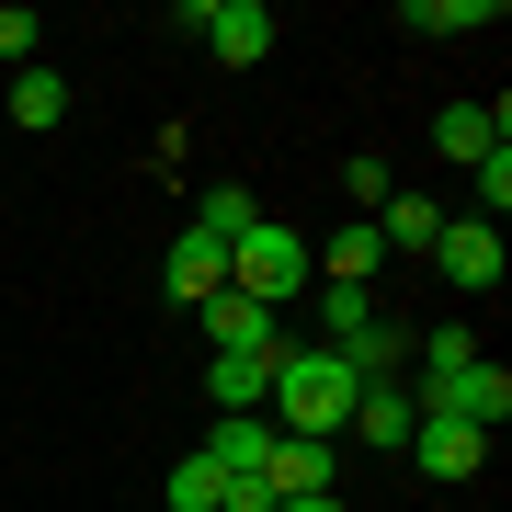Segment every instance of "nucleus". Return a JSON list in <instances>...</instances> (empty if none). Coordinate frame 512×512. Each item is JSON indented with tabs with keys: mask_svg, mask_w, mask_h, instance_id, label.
<instances>
[{
	"mask_svg": "<svg viewBox=\"0 0 512 512\" xmlns=\"http://www.w3.org/2000/svg\"><path fill=\"white\" fill-rule=\"evenodd\" d=\"M501 137H512V126H501V103H444V114H433V148H444V160H467V171L490 160Z\"/></svg>",
	"mask_w": 512,
	"mask_h": 512,
	"instance_id": "nucleus-15",
	"label": "nucleus"
},
{
	"mask_svg": "<svg viewBox=\"0 0 512 512\" xmlns=\"http://www.w3.org/2000/svg\"><path fill=\"white\" fill-rule=\"evenodd\" d=\"M274 365H285V353H205V399H217V421L274 399Z\"/></svg>",
	"mask_w": 512,
	"mask_h": 512,
	"instance_id": "nucleus-12",
	"label": "nucleus"
},
{
	"mask_svg": "<svg viewBox=\"0 0 512 512\" xmlns=\"http://www.w3.org/2000/svg\"><path fill=\"white\" fill-rule=\"evenodd\" d=\"M194 228H205V239H239V228H262V205H251V183H205V205H194Z\"/></svg>",
	"mask_w": 512,
	"mask_h": 512,
	"instance_id": "nucleus-18",
	"label": "nucleus"
},
{
	"mask_svg": "<svg viewBox=\"0 0 512 512\" xmlns=\"http://www.w3.org/2000/svg\"><path fill=\"white\" fill-rule=\"evenodd\" d=\"M490 0H399V35H490Z\"/></svg>",
	"mask_w": 512,
	"mask_h": 512,
	"instance_id": "nucleus-16",
	"label": "nucleus"
},
{
	"mask_svg": "<svg viewBox=\"0 0 512 512\" xmlns=\"http://www.w3.org/2000/svg\"><path fill=\"white\" fill-rule=\"evenodd\" d=\"M512 205V148H490V160H478V217H501Z\"/></svg>",
	"mask_w": 512,
	"mask_h": 512,
	"instance_id": "nucleus-23",
	"label": "nucleus"
},
{
	"mask_svg": "<svg viewBox=\"0 0 512 512\" xmlns=\"http://www.w3.org/2000/svg\"><path fill=\"white\" fill-rule=\"evenodd\" d=\"M228 296H251V308H296V296H308V239L296 228H239L228 239Z\"/></svg>",
	"mask_w": 512,
	"mask_h": 512,
	"instance_id": "nucleus-2",
	"label": "nucleus"
},
{
	"mask_svg": "<svg viewBox=\"0 0 512 512\" xmlns=\"http://www.w3.org/2000/svg\"><path fill=\"white\" fill-rule=\"evenodd\" d=\"M171 512H228V478L217 467H205V456H183V467H171V490H160Z\"/></svg>",
	"mask_w": 512,
	"mask_h": 512,
	"instance_id": "nucleus-20",
	"label": "nucleus"
},
{
	"mask_svg": "<svg viewBox=\"0 0 512 512\" xmlns=\"http://www.w3.org/2000/svg\"><path fill=\"white\" fill-rule=\"evenodd\" d=\"M376 262H387V251H376V228L353 217V228H330V251H319V285H376Z\"/></svg>",
	"mask_w": 512,
	"mask_h": 512,
	"instance_id": "nucleus-17",
	"label": "nucleus"
},
{
	"mask_svg": "<svg viewBox=\"0 0 512 512\" xmlns=\"http://www.w3.org/2000/svg\"><path fill=\"white\" fill-rule=\"evenodd\" d=\"M262 490H274V501L342 490V444H319V433H274V456H262Z\"/></svg>",
	"mask_w": 512,
	"mask_h": 512,
	"instance_id": "nucleus-7",
	"label": "nucleus"
},
{
	"mask_svg": "<svg viewBox=\"0 0 512 512\" xmlns=\"http://www.w3.org/2000/svg\"><path fill=\"white\" fill-rule=\"evenodd\" d=\"M0 80H12V69H0Z\"/></svg>",
	"mask_w": 512,
	"mask_h": 512,
	"instance_id": "nucleus-25",
	"label": "nucleus"
},
{
	"mask_svg": "<svg viewBox=\"0 0 512 512\" xmlns=\"http://www.w3.org/2000/svg\"><path fill=\"white\" fill-rule=\"evenodd\" d=\"M433 274L456 285V296H490V285H501V228H490V217H444Z\"/></svg>",
	"mask_w": 512,
	"mask_h": 512,
	"instance_id": "nucleus-5",
	"label": "nucleus"
},
{
	"mask_svg": "<svg viewBox=\"0 0 512 512\" xmlns=\"http://www.w3.org/2000/svg\"><path fill=\"white\" fill-rule=\"evenodd\" d=\"M160 285H171V308H205V296H228V239L183 228V239H171V262H160Z\"/></svg>",
	"mask_w": 512,
	"mask_h": 512,
	"instance_id": "nucleus-10",
	"label": "nucleus"
},
{
	"mask_svg": "<svg viewBox=\"0 0 512 512\" xmlns=\"http://www.w3.org/2000/svg\"><path fill=\"white\" fill-rule=\"evenodd\" d=\"M456 365H478V330L467 319H433V330H421V376H456ZM410 376V387H421Z\"/></svg>",
	"mask_w": 512,
	"mask_h": 512,
	"instance_id": "nucleus-19",
	"label": "nucleus"
},
{
	"mask_svg": "<svg viewBox=\"0 0 512 512\" xmlns=\"http://www.w3.org/2000/svg\"><path fill=\"white\" fill-rule=\"evenodd\" d=\"M35 35H46V23L12 0V12H0V69H35Z\"/></svg>",
	"mask_w": 512,
	"mask_h": 512,
	"instance_id": "nucleus-22",
	"label": "nucleus"
},
{
	"mask_svg": "<svg viewBox=\"0 0 512 512\" xmlns=\"http://www.w3.org/2000/svg\"><path fill=\"white\" fill-rule=\"evenodd\" d=\"M205 353H285V308H251V296H205Z\"/></svg>",
	"mask_w": 512,
	"mask_h": 512,
	"instance_id": "nucleus-8",
	"label": "nucleus"
},
{
	"mask_svg": "<svg viewBox=\"0 0 512 512\" xmlns=\"http://www.w3.org/2000/svg\"><path fill=\"white\" fill-rule=\"evenodd\" d=\"M410 399H421V410H444V421H467V433H501V421H512V376L478 353V365H456V376H421Z\"/></svg>",
	"mask_w": 512,
	"mask_h": 512,
	"instance_id": "nucleus-3",
	"label": "nucleus"
},
{
	"mask_svg": "<svg viewBox=\"0 0 512 512\" xmlns=\"http://www.w3.org/2000/svg\"><path fill=\"white\" fill-rule=\"evenodd\" d=\"M274 512H353L342 490H308V501H274Z\"/></svg>",
	"mask_w": 512,
	"mask_h": 512,
	"instance_id": "nucleus-24",
	"label": "nucleus"
},
{
	"mask_svg": "<svg viewBox=\"0 0 512 512\" xmlns=\"http://www.w3.org/2000/svg\"><path fill=\"white\" fill-rule=\"evenodd\" d=\"M0 114H12V126H23V137H46V126H57V114H69V80H57V69H46V57H35V69H12V80H0Z\"/></svg>",
	"mask_w": 512,
	"mask_h": 512,
	"instance_id": "nucleus-14",
	"label": "nucleus"
},
{
	"mask_svg": "<svg viewBox=\"0 0 512 512\" xmlns=\"http://www.w3.org/2000/svg\"><path fill=\"white\" fill-rule=\"evenodd\" d=\"M410 421H421V399H410L399 376H376L365 399H353V421H342V444H365V456H399V444H410Z\"/></svg>",
	"mask_w": 512,
	"mask_h": 512,
	"instance_id": "nucleus-9",
	"label": "nucleus"
},
{
	"mask_svg": "<svg viewBox=\"0 0 512 512\" xmlns=\"http://www.w3.org/2000/svg\"><path fill=\"white\" fill-rule=\"evenodd\" d=\"M365 228H376V251H399V262H433V239H444V205H421V194H387Z\"/></svg>",
	"mask_w": 512,
	"mask_h": 512,
	"instance_id": "nucleus-13",
	"label": "nucleus"
},
{
	"mask_svg": "<svg viewBox=\"0 0 512 512\" xmlns=\"http://www.w3.org/2000/svg\"><path fill=\"white\" fill-rule=\"evenodd\" d=\"M399 456H410L421 478H478V467H490V433H467V421H444V410H421Z\"/></svg>",
	"mask_w": 512,
	"mask_h": 512,
	"instance_id": "nucleus-6",
	"label": "nucleus"
},
{
	"mask_svg": "<svg viewBox=\"0 0 512 512\" xmlns=\"http://www.w3.org/2000/svg\"><path fill=\"white\" fill-rule=\"evenodd\" d=\"M376 319H387L376 285H319V296H308V342H319V353H353Z\"/></svg>",
	"mask_w": 512,
	"mask_h": 512,
	"instance_id": "nucleus-11",
	"label": "nucleus"
},
{
	"mask_svg": "<svg viewBox=\"0 0 512 512\" xmlns=\"http://www.w3.org/2000/svg\"><path fill=\"white\" fill-rule=\"evenodd\" d=\"M353 399H365V376H353L342 353H319V342H285V365H274V399H262V421H274V433H319V444H342Z\"/></svg>",
	"mask_w": 512,
	"mask_h": 512,
	"instance_id": "nucleus-1",
	"label": "nucleus"
},
{
	"mask_svg": "<svg viewBox=\"0 0 512 512\" xmlns=\"http://www.w3.org/2000/svg\"><path fill=\"white\" fill-rule=\"evenodd\" d=\"M342 194H353V205H365V217H376V205L399 194V183H387V160H376V148H353V160H342Z\"/></svg>",
	"mask_w": 512,
	"mask_h": 512,
	"instance_id": "nucleus-21",
	"label": "nucleus"
},
{
	"mask_svg": "<svg viewBox=\"0 0 512 512\" xmlns=\"http://www.w3.org/2000/svg\"><path fill=\"white\" fill-rule=\"evenodd\" d=\"M183 23L217 46V69H262V57H274V12H262V0H194Z\"/></svg>",
	"mask_w": 512,
	"mask_h": 512,
	"instance_id": "nucleus-4",
	"label": "nucleus"
}]
</instances>
